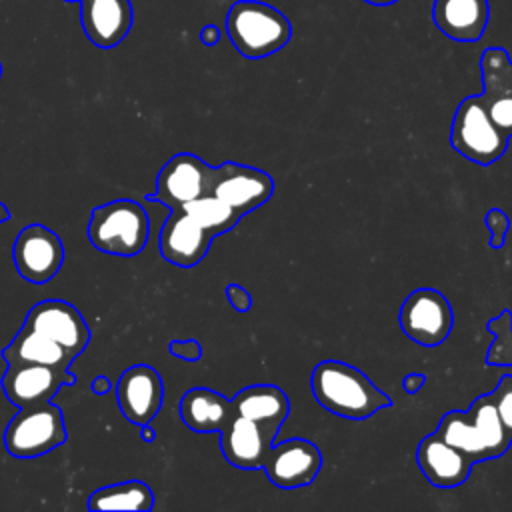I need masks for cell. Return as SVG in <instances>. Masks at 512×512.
<instances>
[{
    "label": "cell",
    "mask_w": 512,
    "mask_h": 512,
    "mask_svg": "<svg viewBox=\"0 0 512 512\" xmlns=\"http://www.w3.org/2000/svg\"><path fill=\"white\" fill-rule=\"evenodd\" d=\"M310 388L324 410L348 420H366L392 406L388 394L362 370L340 360L318 362L310 374Z\"/></svg>",
    "instance_id": "cell-1"
},
{
    "label": "cell",
    "mask_w": 512,
    "mask_h": 512,
    "mask_svg": "<svg viewBox=\"0 0 512 512\" xmlns=\"http://www.w3.org/2000/svg\"><path fill=\"white\" fill-rule=\"evenodd\" d=\"M434 434L464 452L472 464L498 458L512 444L490 394L478 396L468 410L446 412Z\"/></svg>",
    "instance_id": "cell-2"
},
{
    "label": "cell",
    "mask_w": 512,
    "mask_h": 512,
    "mask_svg": "<svg viewBox=\"0 0 512 512\" xmlns=\"http://www.w3.org/2000/svg\"><path fill=\"white\" fill-rule=\"evenodd\" d=\"M226 34L244 58L258 60L290 42L292 24L280 10L266 2L238 0L228 8Z\"/></svg>",
    "instance_id": "cell-3"
},
{
    "label": "cell",
    "mask_w": 512,
    "mask_h": 512,
    "mask_svg": "<svg viewBox=\"0 0 512 512\" xmlns=\"http://www.w3.org/2000/svg\"><path fill=\"white\" fill-rule=\"evenodd\" d=\"M150 234L146 210L128 198L96 206L88 220L90 244L112 256L132 258L144 250Z\"/></svg>",
    "instance_id": "cell-4"
},
{
    "label": "cell",
    "mask_w": 512,
    "mask_h": 512,
    "mask_svg": "<svg viewBox=\"0 0 512 512\" xmlns=\"http://www.w3.org/2000/svg\"><path fill=\"white\" fill-rule=\"evenodd\" d=\"M510 136L492 120L480 96L464 98L452 118L450 146L466 160L488 166L508 148Z\"/></svg>",
    "instance_id": "cell-5"
},
{
    "label": "cell",
    "mask_w": 512,
    "mask_h": 512,
    "mask_svg": "<svg viewBox=\"0 0 512 512\" xmlns=\"http://www.w3.org/2000/svg\"><path fill=\"white\" fill-rule=\"evenodd\" d=\"M68 438L62 410L48 402L24 406L4 430V446L14 458H36L52 452Z\"/></svg>",
    "instance_id": "cell-6"
},
{
    "label": "cell",
    "mask_w": 512,
    "mask_h": 512,
    "mask_svg": "<svg viewBox=\"0 0 512 512\" xmlns=\"http://www.w3.org/2000/svg\"><path fill=\"white\" fill-rule=\"evenodd\" d=\"M402 332L420 346L442 344L454 326V310L448 298L434 288H416L400 306Z\"/></svg>",
    "instance_id": "cell-7"
},
{
    "label": "cell",
    "mask_w": 512,
    "mask_h": 512,
    "mask_svg": "<svg viewBox=\"0 0 512 512\" xmlns=\"http://www.w3.org/2000/svg\"><path fill=\"white\" fill-rule=\"evenodd\" d=\"M216 166H208L200 156L190 152L174 154L158 172L150 200L166 204L170 210L208 194L212 190Z\"/></svg>",
    "instance_id": "cell-8"
},
{
    "label": "cell",
    "mask_w": 512,
    "mask_h": 512,
    "mask_svg": "<svg viewBox=\"0 0 512 512\" xmlns=\"http://www.w3.org/2000/svg\"><path fill=\"white\" fill-rule=\"evenodd\" d=\"M12 260L24 280L44 284L60 272L64 246L50 228L42 224H28L18 232L12 244Z\"/></svg>",
    "instance_id": "cell-9"
},
{
    "label": "cell",
    "mask_w": 512,
    "mask_h": 512,
    "mask_svg": "<svg viewBox=\"0 0 512 512\" xmlns=\"http://www.w3.org/2000/svg\"><path fill=\"white\" fill-rule=\"evenodd\" d=\"M210 192L224 200L240 216H246L270 200L274 194V180L266 170L224 162L216 166Z\"/></svg>",
    "instance_id": "cell-10"
},
{
    "label": "cell",
    "mask_w": 512,
    "mask_h": 512,
    "mask_svg": "<svg viewBox=\"0 0 512 512\" xmlns=\"http://www.w3.org/2000/svg\"><path fill=\"white\" fill-rule=\"evenodd\" d=\"M22 326L52 338L74 356H80L90 342V328L84 316L64 300H42L34 304Z\"/></svg>",
    "instance_id": "cell-11"
},
{
    "label": "cell",
    "mask_w": 512,
    "mask_h": 512,
    "mask_svg": "<svg viewBox=\"0 0 512 512\" xmlns=\"http://www.w3.org/2000/svg\"><path fill=\"white\" fill-rule=\"evenodd\" d=\"M220 450L228 464L242 470L264 468L278 428L258 424L234 412L230 422L218 432Z\"/></svg>",
    "instance_id": "cell-12"
},
{
    "label": "cell",
    "mask_w": 512,
    "mask_h": 512,
    "mask_svg": "<svg viewBox=\"0 0 512 512\" xmlns=\"http://www.w3.org/2000/svg\"><path fill=\"white\" fill-rule=\"evenodd\" d=\"M322 468L320 448L306 438H288L272 444L264 464L268 480L278 488H300L316 480Z\"/></svg>",
    "instance_id": "cell-13"
},
{
    "label": "cell",
    "mask_w": 512,
    "mask_h": 512,
    "mask_svg": "<svg viewBox=\"0 0 512 512\" xmlns=\"http://www.w3.org/2000/svg\"><path fill=\"white\" fill-rule=\"evenodd\" d=\"M116 398L120 412L128 422L136 426L150 424L162 408V376L150 364H134L120 374L116 382Z\"/></svg>",
    "instance_id": "cell-14"
},
{
    "label": "cell",
    "mask_w": 512,
    "mask_h": 512,
    "mask_svg": "<svg viewBox=\"0 0 512 512\" xmlns=\"http://www.w3.org/2000/svg\"><path fill=\"white\" fill-rule=\"evenodd\" d=\"M76 378L70 370L44 364H8L2 376V390L14 406H34L48 402L62 386H74Z\"/></svg>",
    "instance_id": "cell-15"
},
{
    "label": "cell",
    "mask_w": 512,
    "mask_h": 512,
    "mask_svg": "<svg viewBox=\"0 0 512 512\" xmlns=\"http://www.w3.org/2000/svg\"><path fill=\"white\" fill-rule=\"evenodd\" d=\"M212 238L214 236L184 208H172L170 216L162 224L158 248L166 262L180 268H192L204 260Z\"/></svg>",
    "instance_id": "cell-16"
},
{
    "label": "cell",
    "mask_w": 512,
    "mask_h": 512,
    "mask_svg": "<svg viewBox=\"0 0 512 512\" xmlns=\"http://www.w3.org/2000/svg\"><path fill=\"white\" fill-rule=\"evenodd\" d=\"M482 94L492 120L512 138V62L504 48H488L480 58Z\"/></svg>",
    "instance_id": "cell-17"
},
{
    "label": "cell",
    "mask_w": 512,
    "mask_h": 512,
    "mask_svg": "<svg viewBox=\"0 0 512 512\" xmlns=\"http://www.w3.org/2000/svg\"><path fill=\"white\" fill-rule=\"evenodd\" d=\"M134 10L130 0H80V24L88 40L110 50L130 32Z\"/></svg>",
    "instance_id": "cell-18"
},
{
    "label": "cell",
    "mask_w": 512,
    "mask_h": 512,
    "mask_svg": "<svg viewBox=\"0 0 512 512\" xmlns=\"http://www.w3.org/2000/svg\"><path fill=\"white\" fill-rule=\"evenodd\" d=\"M416 462L426 480L436 488H456L464 484L474 466L464 452L436 434L420 440L416 448Z\"/></svg>",
    "instance_id": "cell-19"
},
{
    "label": "cell",
    "mask_w": 512,
    "mask_h": 512,
    "mask_svg": "<svg viewBox=\"0 0 512 512\" xmlns=\"http://www.w3.org/2000/svg\"><path fill=\"white\" fill-rule=\"evenodd\" d=\"M432 20L450 40L476 42L482 38L488 20V0H434Z\"/></svg>",
    "instance_id": "cell-20"
},
{
    "label": "cell",
    "mask_w": 512,
    "mask_h": 512,
    "mask_svg": "<svg viewBox=\"0 0 512 512\" xmlns=\"http://www.w3.org/2000/svg\"><path fill=\"white\" fill-rule=\"evenodd\" d=\"M234 416L232 400L210 388H190L180 398L182 422L198 434L220 432Z\"/></svg>",
    "instance_id": "cell-21"
},
{
    "label": "cell",
    "mask_w": 512,
    "mask_h": 512,
    "mask_svg": "<svg viewBox=\"0 0 512 512\" xmlns=\"http://www.w3.org/2000/svg\"><path fill=\"white\" fill-rule=\"evenodd\" d=\"M232 406L236 414L278 430L290 414V400L286 392L274 384H252L242 388L232 398Z\"/></svg>",
    "instance_id": "cell-22"
},
{
    "label": "cell",
    "mask_w": 512,
    "mask_h": 512,
    "mask_svg": "<svg viewBox=\"0 0 512 512\" xmlns=\"http://www.w3.org/2000/svg\"><path fill=\"white\" fill-rule=\"evenodd\" d=\"M2 358L8 364H44L68 370L76 356L52 338L22 326L12 342L2 350Z\"/></svg>",
    "instance_id": "cell-23"
},
{
    "label": "cell",
    "mask_w": 512,
    "mask_h": 512,
    "mask_svg": "<svg viewBox=\"0 0 512 512\" xmlns=\"http://www.w3.org/2000/svg\"><path fill=\"white\" fill-rule=\"evenodd\" d=\"M154 506V494L148 484L128 480L98 488L88 498L90 510H136L148 512Z\"/></svg>",
    "instance_id": "cell-24"
},
{
    "label": "cell",
    "mask_w": 512,
    "mask_h": 512,
    "mask_svg": "<svg viewBox=\"0 0 512 512\" xmlns=\"http://www.w3.org/2000/svg\"><path fill=\"white\" fill-rule=\"evenodd\" d=\"M180 208H184L212 236H218V234H224V232L232 230L242 218L234 208H230L224 200H220L212 192L202 194V196L186 202Z\"/></svg>",
    "instance_id": "cell-25"
},
{
    "label": "cell",
    "mask_w": 512,
    "mask_h": 512,
    "mask_svg": "<svg viewBox=\"0 0 512 512\" xmlns=\"http://www.w3.org/2000/svg\"><path fill=\"white\" fill-rule=\"evenodd\" d=\"M486 328L494 334V342L486 352V364L512 366V312L502 310L486 324Z\"/></svg>",
    "instance_id": "cell-26"
},
{
    "label": "cell",
    "mask_w": 512,
    "mask_h": 512,
    "mask_svg": "<svg viewBox=\"0 0 512 512\" xmlns=\"http://www.w3.org/2000/svg\"><path fill=\"white\" fill-rule=\"evenodd\" d=\"M492 402L496 406V412L500 416V422L508 436L512 438V374H504L496 388L490 392Z\"/></svg>",
    "instance_id": "cell-27"
},
{
    "label": "cell",
    "mask_w": 512,
    "mask_h": 512,
    "mask_svg": "<svg viewBox=\"0 0 512 512\" xmlns=\"http://www.w3.org/2000/svg\"><path fill=\"white\" fill-rule=\"evenodd\" d=\"M484 222H486V228L490 230L492 234V240H490V248L498 250L504 246L506 242V234L510 230V218L500 210V208H492L486 216H484Z\"/></svg>",
    "instance_id": "cell-28"
},
{
    "label": "cell",
    "mask_w": 512,
    "mask_h": 512,
    "mask_svg": "<svg viewBox=\"0 0 512 512\" xmlns=\"http://www.w3.org/2000/svg\"><path fill=\"white\" fill-rule=\"evenodd\" d=\"M170 354L188 362H194L202 356V346L196 340H172Z\"/></svg>",
    "instance_id": "cell-29"
},
{
    "label": "cell",
    "mask_w": 512,
    "mask_h": 512,
    "mask_svg": "<svg viewBox=\"0 0 512 512\" xmlns=\"http://www.w3.org/2000/svg\"><path fill=\"white\" fill-rule=\"evenodd\" d=\"M226 298H228L230 306L236 312H248L252 308V296L240 284H228L226 286Z\"/></svg>",
    "instance_id": "cell-30"
},
{
    "label": "cell",
    "mask_w": 512,
    "mask_h": 512,
    "mask_svg": "<svg viewBox=\"0 0 512 512\" xmlns=\"http://www.w3.org/2000/svg\"><path fill=\"white\" fill-rule=\"evenodd\" d=\"M424 384H426V374H416V372H412V374H406V376L402 378V390L408 392V394L418 392Z\"/></svg>",
    "instance_id": "cell-31"
},
{
    "label": "cell",
    "mask_w": 512,
    "mask_h": 512,
    "mask_svg": "<svg viewBox=\"0 0 512 512\" xmlns=\"http://www.w3.org/2000/svg\"><path fill=\"white\" fill-rule=\"evenodd\" d=\"M200 40H202V44H206V46H214V44H218V40H220V30H218L216 26L208 24V26H204V28L200 30Z\"/></svg>",
    "instance_id": "cell-32"
},
{
    "label": "cell",
    "mask_w": 512,
    "mask_h": 512,
    "mask_svg": "<svg viewBox=\"0 0 512 512\" xmlns=\"http://www.w3.org/2000/svg\"><path fill=\"white\" fill-rule=\"evenodd\" d=\"M110 388H112V382L108 376H96L90 384V390L94 394H106V392H110Z\"/></svg>",
    "instance_id": "cell-33"
},
{
    "label": "cell",
    "mask_w": 512,
    "mask_h": 512,
    "mask_svg": "<svg viewBox=\"0 0 512 512\" xmlns=\"http://www.w3.org/2000/svg\"><path fill=\"white\" fill-rule=\"evenodd\" d=\"M140 438H142V440H146V442H152V440L156 438V434H154V430L150 428V424L140 426Z\"/></svg>",
    "instance_id": "cell-34"
},
{
    "label": "cell",
    "mask_w": 512,
    "mask_h": 512,
    "mask_svg": "<svg viewBox=\"0 0 512 512\" xmlns=\"http://www.w3.org/2000/svg\"><path fill=\"white\" fill-rule=\"evenodd\" d=\"M10 218V210L6 208V204L4 202H0V224L2 222H6Z\"/></svg>",
    "instance_id": "cell-35"
},
{
    "label": "cell",
    "mask_w": 512,
    "mask_h": 512,
    "mask_svg": "<svg viewBox=\"0 0 512 512\" xmlns=\"http://www.w3.org/2000/svg\"><path fill=\"white\" fill-rule=\"evenodd\" d=\"M364 2L374 4V6H388V4H394V2H398V0H364Z\"/></svg>",
    "instance_id": "cell-36"
},
{
    "label": "cell",
    "mask_w": 512,
    "mask_h": 512,
    "mask_svg": "<svg viewBox=\"0 0 512 512\" xmlns=\"http://www.w3.org/2000/svg\"><path fill=\"white\" fill-rule=\"evenodd\" d=\"M0 78H2V62H0Z\"/></svg>",
    "instance_id": "cell-37"
},
{
    "label": "cell",
    "mask_w": 512,
    "mask_h": 512,
    "mask_svg": "<svg viewBox=\"0 0 512 512\" xmlns=\"http://www.w3.org/2000/svg\"><path fill=\"white\" fill-rule=\"evenodd\" d=\"M66 2H80V0H66Z\"/></svg>",
    "instance_id": "cell-38"
}]
</instances>
